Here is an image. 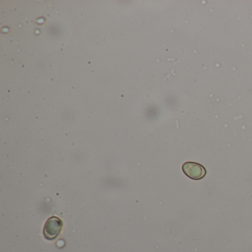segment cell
Returning <instances> with one entry per match:
<instances>
[{
  "label": "cell",
  "mask_w": 252,
  "mask_h": 252,
  "mask_svg": "<svg viewBox=\"0 0 252 252\" xmlns=\"http://www.w3.org/2000/svg\"><path fill=\"white\" fill-rule=\"evenodd\" d=\"M63 228V222L57 217H51L44 227V235L48 240L57 238Z\"/></svg>",
  "instance_id": "6da1fadb"
},
{
  "label": "cell",
  "mask_w": 252,
  "mask_h": 252,
  "mask_svg": "<svg viewBox=\"0 0 252 252\" xmlns=\"http://www.w3.org/2000/svg\"><path fill=\"white\" fill-rule=\"evenodd\" d=\"M182 169L187 176L193 180L202 179L206 174L204 166L195 162H186L183 165Z\"/></svg>",
  "instance_id": "7a4b0ae2"
}]
</instances>
